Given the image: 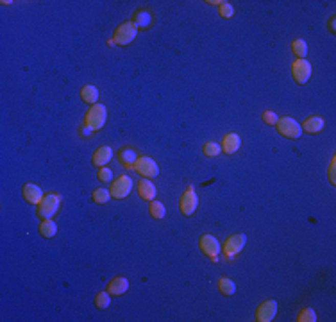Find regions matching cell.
<instances>
[{
	"mask_svg": "<svg viewBox=\"0 0 336 322\" xmlns=\"http://www.w3.org/2000/svg\"><path fill=\"white\" fill-rule=\"evenodd\" d=\"M135 170L140 176L147 177V179H152V177L160 176V166H158V163L149 156H140L135 165Z\"/></svg>",
	"mask_w": 336,
	"mask_h": 322,
	"instance_id": "cell-8",
	"label": "cell"
},
{
	"mask_svg": "<svg viewBox=\"0 0 336 322\" xmlns=\"http://www.w3.org/2000/svg\"><path fill=\"white\" fill-rule=\"evenodd\" d=\"M245 244H247V234L245 233H238L229 237L226 240V244H223V254H226V258L233 260L236 254H240L243 251Z\"/></svg>",
	"mask_w": 336,
	"mask_h": 322,
	"instance_id": "cell-5",
	"label": "cell"
},
{
	"mask_svg": "<svg viewBox=\"0 0 336 322\" xmlns=\"http://www.w3.org/2000/svg\"><path fill=\"white\" fill-rule=\"evenodd\" d=\"M132 24L136 25V29H147L150 24H152V14L147 9H140L135 13L132 16Z\"/></svg>",
	"mask_w": 336,
	"mask_h": 322,
	"instance_id": "cell-19",
	"label": "cell"
},
{
	"mask_svg": "<svg viewBox=\"0 0 336 322\" xmlns=\"http://www.w3.org/2000/svg\"><path fill=\"white\" fill-rule=\"evenodd\" d=\"M301 127L304 129L306 133H309V135H319V133L326 127V120H324L322 117H309V118H306Z\"/></svg>",
	"mask_w": 336,
	"mask_h": 322,
	"instance_id": "cell-16",
	"label": "cell"
},
{
	"mask_svg": "<svg viewBox=\"0 0 336 322\" xmlns=\"http://www.w3.org/2000/svg\"><path fill=\"white\" fill-rule=\"evenodd\" d=\"M277 131H279L281 136H284V138H292V140H297L301 138L302 135V127L301 124H299L295 118L292 117H283L277 120Z\"/></svg>",
	"mask_w": 336,
	"mask_h": 322,
	"instance_id": "cell-3",
	"label": "cell"
},
{
	"mask_svg": "<svg viewBox=\"0 0 336 322\" xmlns=\"http://www.w3.org/2000/svg\"><path fill=\"white\" fill-rule=\"evenodd\" d=\"M132 191V179L129 176H120L113 184H111V197L125 199Z\"/></svg>",
	"mask_w": 336,
	"mask_h": 322,
	"instance_id": "cell-10",
	"label": "cell"
},
{
	"mask_svg": "<svg viewBox=\"0 0 336 322\" xmlns=\"http://www.w3.org/2000/svg\"><path fill=\"white\" fill-rule=\"evenodd\" d=\"M149 213L152 215V219L161 220V219H165V213H167V209H165L163 202L152 201V202H150V206H149Z\"/></svg>",
	"mask_w": 336,
	"mask_h": 322,
	"instance_id": "cell-22",
	"label": "cell"
},
{
	"mask_svg": "<svg viewBox=\"0 0 336 322\" xmlns=\"http://www.w3.org/2000/svg\"><path fill=\"white\" fill-rule=\"evenodd\" d=\"M198 206V197H197V191H195L193 186H188V190L183 194L181 197V202H179V209L184 217H190L195 213Z\"/></svg>",
	"mask_w": 336,
	"mask_h": 322,
	"instance_id": "cell-9",
	"label": "cell"
},
{
	"mask_svg": "<svg viewBox=\"0 0 336 322\" xmlns=\"http://www.w3.org/2000/svg\"><path fill=\"white\" fill-rule=\"evenodd\" d=\"M276 313H277V303L274 301V299H270V301L261 303L259 308L256 310V320L258 322H270V320H274Z\"/></svg>",
	"mask_w": 336,
	"mask_h": 322,
	"instance_id": "cell-11",
	"label": "cell"
},
{
	"mask_svg": "<svg viewBox=\"0 0 336 322\" xmlns=\"http://www.w3.org/2000/svg\"><path fill=\"white\" fill-rule=\"evenodd\" d=\"M99 179L102 181V183H109V181L113 179V172H111V168H107V166H100Z\"/></svg>",
	"mask_w": 336,
	"mask_h": 322,
	"instance_id": "cell-30",
	"label": "cell"
},
{
	"mask_svg": "<svg viewBox=\"0 0 336 322\" xmlns=\"http://www.w3.org/2000/svg\"><path fill=\"white\" fill-rule=\"evenodd\" d=\"M297 320L299 322H315L317 320V313L313 312L311 308H306V310H302V312L299 313Z\"/></svg>",
	"mask_w": 336,
	"mask_h": 322,
	"instance_id": "cell-28",
	"label": "cell"
},
{
	"mask_svg": "<svg viewBox=\"0 0 336 322\" xmlns=\"http://www.w3.org/2000/svg\"><path fill=\"white\" fill-rule=\"evenodd\" d=\"M233 14H234V7L231 6L229 2L223 0V2L220 4V16L226 18V20H229V18H233Z\"/></svg>",
	"mask_w": 336,
	"mask_h": 322,
	"instance_id": "cell-29",
	"label": "cell"
},
{
	"mask_svg": "<svg viewBox=\"0 0 336 322\" xmlns=\"http://www.w3.org/2000/svg\"><path fill=\"white\" fill-rule=\"evenodd\" d=\"M198 245H200V251L204 252L208 258H211L215 263L218 262V256H220V251H222V245H220V242L216 240L215 237H211V234H202Z\"/></svg>",
	"mask_w": 336,
	"mask_h": 322,
	"instance_id": "cell-6",
	"label": "cell"
},
{
	"mask_svg": "<svg viewBox=\"0 0 336 322\" xmlns=\"http://www.w3.org/2000/svg\"><path fill=\"white\" fill-rule=\"evenodd\" d=\"M106 118H107L106 106L97 102V104H93L88 113H86L84 124L89 131H99V129H102L104 125H106Z\"/></svg>",
	"mask_w": 336,
	"mask_h": 322,
	"instance_id": "cell-1",
	"label": "cell"
},
{
	"mask_svg": "<svg viewBox=\"0 0 336 322\" xmlns=\"http://www.w3.org/2000/svg\"><path fill=\"white\" fill-rule=\"evenodd\" d=\"M92 199H93V202H97V204H106V202L111 199V191L106 190V188H97V190L93 191Z\"/></svg>",
	"mask_w": 336,
	"mask_h": 322,
	"instance_id": "cell-25",
	"label": "cell"
},
{
	"mask_svg": "<svg viewBox=\"0 0 336 322\" xmlns=\"http://www.w3.org/2000/svg\"><path fill=\"white\" fill-rule=\"evenodd\" d=\"M292 50H294V54L299 59H304L306 54H308V43H306L304 39H295V41L292 43Z\"/></svg>",
	"mask_w": 336,
	"mask_h": 322,
	"instance_id": "cell-23",
	"label": "cell"
},
{
	"mask_svg": "<svg viewBox=\"0 0 336 322\" xmlns=\"http://www.w3.org/2000/svg\"><path fill=\"white\" fill-rule=\"evenodd\" d=\"M59 208H61V197L57 194H49L38 204V217H41V219H52L59 211Z\"/></svg>",
	"mask_w": 336,
	"mask_h": 322,
	"instance_id": "cell-2",
	"label": "cell"
},
{
	"mask_svg": "<svg viewBox=\"0 0 336 322\" xmlns=\"http://www.w3.org/2000/svg\"><path fill=\"white\" fill-rule=\"evenodd\" d=\"M43 197H45V195H43V190L38 186V184L27 183L24 186V199L29 202V204H36V206H38L39 202L43 201Z\"/></svg>",
	"mask_w": 336,
	"mask_h": 322,
	"instance_id": "cell-13",
	"label": "cell"
},
{
	"mask_svg": "<svg viewBox=\"0 0 336 322\" xmlns=\"http://www.w3.org/2000/svg\"><path fill=\"white\" fill-rule=\"evenodd\" d=\"M39 234L45 238H54L57 234V226L54 220L50 219H45L41 224H39Z\"/></svg>",
	"mask_w": 336,
	"mask_h": 322,
	"instance_id": "cell-21",
	"label": "cell"
},
{
	"mask_svg": "<svg viewBox=\"0 0 336 322\" xmlns=\"http://www.w3.org/2000/svg\"><path fill=\"white\" fill-rule=\"evenodd\" d=\"M329 29H331V32H334V16L331 18V22H329Z\"/></svg>",
	"mask_w": 336,
	"mask_h": 322,
	"instance_id": "cell-33",
	"label": "cell"
},
{
	"mask_svg": "<svg viewBox=\"0 0 336 322\" xmlns=\"http://www.w3.org/2000/svg\"><path fill=\"white\" fill-rule=\"evenodd\" d=\"M156 194H158V188L154 186V183L147 177L138 181V195L143 199V201H149L152 202L156 199Z\"/></svg>",
	"mask_w": 336,
	"mask_h": 322,
	"instance_id": "cell-12",
	"label": "cell"
},
{
	"mask_svg": "<svg viewBox=\"0 0 336 322\" xmlns=\"http://www.w3.org/2000/svg\"><path fill=\"white\" fill-rule=\"evenodd\" d=\"M277 120H279V117H277V115L274 113V111H265V113H263V122H265V124L276 125Z\"/></svg>",
	"mask_w": 336,
	"mask_h": 322,
	"instance_id": "cell-31",
	"label": "cell"
},
{
	"mask_svg": "<svg viewBox=\"0 0 336 322\" xmlns=\"http://www.w3.org/2000/svg\"><path fill=\"white\" fill-rule=\"evenodd\" d=\"M111 158H113V151H111V147L109 145H102V147H99V149L95 151L92 163L95 166H106L107 163L111 161Z\"/></svg>",
	"mask_w": 336,
	"mask_h": 322,
	"instance_id": "cell-15",
	"label": "cell"
},
{
	"mask_svg": "<svg viewBox=\"0 0 336 322\" xmlns=\"http://www.w3.org/2000/svg\"><path fill=\"white\" fill-rule=\"evenodd\" d=\"M222 151L226 154H234V153H238L240 151V147H241V138H240V135H236V133H229V135H226L223 136V140H222Z\"/></svg>",
	"mask_w": 336,
	"mask_h": 322,
	"instance_id": "cell-14",
	"label": "cell"
},
{
	"mask_svg": "<svg viewBox=\"0 0 336 322\" xmlns=\"http://www.w3.org/2000/svg\"><path fill=\"white\" fill-rule=\"evenodd\" d=\"M218 290H220V294H223V295H233L234 292H236V285L231 280H227V277H222V280L218 281Z\"/></svg>",
	"mask_w": 336,
	"mask_h": 322,
	"instance_id": "cell-24",
	"label": "cell"
},
{
	"mask_svg": "<svg viewBox=\"0 0 336 322\" xmlns=\"http://www.w3.org/2000/svg\"><path fill=\"white\" fill-rule=\"evenodd\" d=\"M118 161H120V165L125 166V168L135 170V165H136V161H138V154H136L135 149L125 147V149H122L120 153H118Z\"/></svg>",
	"mask_w": 336,
	"mask_h": 322,
	"instance_id": "cell-18",
	"label": "cell"
},
{
	"mask_svg": "<svg viewBox=\"0 0 336 322\" xmlns=\"http://www.w3.org/2000/svg\"><path fill=\"white\" fill-rule=\"evenodd\" d=\"M136 36H138V29H136V25L132 24V22H124V24L118 25V29L115 31L113 43L125 47V45H129Z\"/></svg>",
	"mask_w": 336,
	"mask_h": 322,
	"instance_id": "cell-4",
	"label": "cell"
},
{
	"mask_svg": "<svg viewBox=\"0 0 336 322\" xmlns=\"http://www.w3.org/2000/svg\"><path fill=\"white\" fill-rule=\"evenodd\" d=\"M311 74H313V68L309 61L306 59L294 61V65H292V75H294L297 84H306L309 81V77H311Z\"/></svg>",
	"mask_w": 336,
	"mask_h": 322,
	"instance_id": "cell-7",
	"label": "cell"
},
{
	"mask_svg": "<svg viewBox=\"0 0 336 322\" xmlns=\"http://www.w3.org/2000/svg\"><path fill=\"white\" fill-rule=\"evenodd\" d=\"M129 290V281L127 277H115V280L109 281V285H107V292H109L111 295H124L125 292Z\"/></svg>",
	"mask_w": 336,
	"mask_h": 322,
	"instance_id": "cell-17",
	"label": "cell"
},
{
	"mask_svg": "<svg viewBox=\"0 0 336 322\" xmlns=\"http://www.w3.org/2000/svg\"><path fill=\"white\" fill-rule=\"evenodd\" d=\"M111 305V294L109 292H100V294H97L95 297V306L99 310H106L107 306Z\"/></svg>",
	"mask_w": 336,
	"mask_h": 322,
	"instance_id": "cell-26",
	"label": "cell"
},
{
	"mask_svg": "<svg viewBox=\"0 0 336 322\" xmlns=\"http://www.w3.org/2000/svg\"><path fill=\"white\" fill-rule=\"evenodd\" d=\"M334 158H333V161H331V165H329V181H331V184H336V177H334Z\"/></svg>",
	"mask_w": 336,
	"mask_h": 322,
	"instance_id": "cell-32",
	"label": "cell"
},
{
	"mask_svg": "<svg viewBox=\"0 0 336 322\" xmlns=\"http://www.w3.org/2000/svg\"><path fill=\"white\" fill-rule=\"evenodd\" d=\"M222 153V147L218 145V143H215V142H208L204 145V154L208 158H215V156H218V154Z\"/></svg>",
	"mask_w": 336,
	"mask_h": 322,
	"instance_id": "cell-27",
	"label": "cell"
},
{
	"mask_svg": "<svg viewBox=\"0 0 336 322\" xmlns=\"http://www.w3.org/2000/svg\"><path fill=\"white\" fill-rule=\"evenodd\" d=\"M81 99L84 100V102L92 104V106H93V104H97V100H99V90H97V86H92V84L82 86Z\"/></svg>",
	"mask_w": 336,
	"mask_h": 322,
	"instance_id": "cell-20",
	"label": "cell"
}]
</instances>
